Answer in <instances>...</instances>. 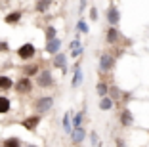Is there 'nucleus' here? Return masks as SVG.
Segmentation results:
<instances>
[{
	"label": "nucleus",
	"instance_id": "8",
	"mask_svg": "<svg viewBox=\"0 0 149 147\" xmlns=\"http://www.w3.org/2000/svg\"><path fill=\"white\" fill-rule=\"evenodd\" d=\"M107 21H109V27H117L120 23V12H118V8L111 6L107 10Z\"/></svg>",
	"mask_w": 149,
	"mask_h": 147
},
{
	"label": "nucleus",
	"instance_id": "12",
	"mask_svg": "<svg viewBox=\"0 0 149 147\" xmlns=\"http://www.w3.org/2000/svg\"><path fill=\"white\" fill-rule=\"evenodd\" d=\"M52 63H54V67H57V69H61L63 73H67V57L63 56V54H56Z\"/></svg>",
	"mask_w": 149,
	"mask_h": 147
},
{
	"label": "nucleus",
	"instance_id": "15",
	"mask_svg": "<svg viewBox=\"0 0 149 147\" xmlns=\"http://www.w3.org/2000/svg\"><path fill=\"white\" fill-rule=\"evenodd\" d=\"M80 82H82V69H80V63H77L74 65V73H73V82H71V86L79 88Z\"/></svg>",
	"mask_w": 149,
	"mask_h": 147
},
{
	"label": "nucleus",
	"instance_id": "7",
	"mask_svg": "<svg viewBox=\"0 0 149 147\" xmlns=\"http://www.w3.org/2000/svg\"><path fill=\"white\" fill-rule=\"evenodd\" d=\"M59 50H61V40H59V38L46 40V46H44V52H46V54L56 56V54H59Z\"/></svg>",
	"mask_w": 149,
	"mask_h": 147
},
{
	"label": "nucleus",
	"instance_id": "13",
	"mask_svg": "<svg viewBox=\"0 0 149 147\" xmlns=\"http://www.w3.org/2000/svg\"><path fill=\"white\" fill-rule=\"evenodd\" d=\"M38 73H40V67L36 63H29V65H25V67H23V77L33 78V77H36Z\"/></svg>",
	"mask_w": 149,
	"mask_h": 147
},
{
	"label": "nucleus",
	"instance_id": "32",
	"mask_svg": "<svg viewBox=\"0 0 149 147\" xmlns=\"http://www.w3.org/2000/svg\"><path fill=\"white\" fill-rule=\"evenodd\" d=\"M84 8H86V0H80V6H79V12L82 13L84 12Z\"/></svg>",
	"mask_w": 149,
	"mask_h": 147
},
{
	"label": "nucleus",
	"instance_id": "25",
	"mask_svg": "<svg viewBox=\"0 0 149 147\" xmlns=\"http://www.w3.org/2000/svg\"><path fill=\"white\" fill-rule=\"evenodd\" d=\"M109 98H113V100L117 101V100H120V98H123V92L118 90L117 86H111V90H109Z\"/></svg>",
	"mask_w": 149,
	"mask_h": 147
},
{
	"label": "nucleus",
	"instance_id": "2",
	"mask_svg": "<svg viewBox=\"0 0 149 147\" xmlns=\"http://www.w3.org/2000/svg\"><path fill=\"white\" fill-rule=\"evenodd\" d=\"M35 56H36V48H35L33 42H25L17 48V57L23 59V61H31Z\"/></svg>",
	"mask_w": 149,
	"mask_h": 147
},
{
	"label": "nucleus",
	"instance_id": "26",
	"mask_svg": "<svg viewBox=\"0 0 149 147\" xmlns=\"http://www.w3.org/2000/svg\"><path fill=\"white\" fill-rule=\"evenodd\" d=\"M54 38H57L56 36V27H48V29H46V40H54Z\"/></svg>",
	"mask_w": 149,
	"mask_h": 147
},
{
	"label": "nucleus",
	"instance_id": "5",
	"mask_svg": "<svg viewBox=\"0 0 149 147\" xmlns=\"http://www.w3.org/2000/svg\"><path fill=\"white\" fill-rule=\"evenodd\" d=\"M115 67V57L111 54H101L100 56V71L101 73H111Z\"/></svg>",
	"mask_w": 149,
	"mask_h": 147
},
{
	"label": "nucleus",
	"instance_id": "14",
	"mask_svg": "<svg viewBox=\"0 0 149 147\" xmlns=\"http://www.w3.org/2000/svg\"><path fill=\"white\" fill-rule=\"evenodd\" d=\"M100 111H111V109L115 107V100L113 98H109V95H105V98H100Z\"/></svg>",
	"mask_w": 149,
	"mask_h": 147
},
{
	"label": "nucleus",
	"instance_id": "28",
	"mask_svg": "<svg viewBox=\"0 0 149 147\" xmlns=\"http://www.w3.org/2000/svg\"><path fill=\"white\" fill-rule=\"evenodd\" d=\"M97 17H100V15H97V10L90 8V19H92V21H97Z\"/></svg>",
	"mask_w": 149,
	"mask_h": 147
},
{
	"label": "nucleus",
	"instance_id": "31",
	"mask_svg": "<svg viewBox=\"0 0 149 147\" xmlns=\"http://www.w3.org/2000/svg\"><path fill=\"white\" fill-rule=\"evenodd\" d=\"M8 50H10L8 42H0V52H8Z\"/></svg>",
	"mask_w": 149,
	"mask_h": 147
},
{
	"label": "nucleus",
	"instance_id": "4",
	"mask_svg": "<svg viewBox=\"0 0 149 147\" xmlns=\"http://www.w3.org/2000/svg\"><path fill=\"white\" fill-rule=\"evenodd\" d=\"M35 82H36V86H38V88H50V86L54 84L52 71H50V69H44V71H40V73L35 77Z\"/></svg>",
	"mask_w": 149,
	"mask_h": 147
},
{
	"label": "nucleus",
	"instance_id": "33",
	"mask_svg": "<svg viewBox=\"0 0 149 147\" xmlns=\"http://www.w3.org/2000/svg\"><path fill=\"white\" fill-rule=\"evenodd\" d=\"M27 147H38V145H27Z\"/></svg>",
	"mask_w": 149,
	"mask_h": 147
},
{
	"label": "nucleus",
	"instance_id": "11",
	"mask_svg": "<svg viewBox=\"0 0 149 147\" xmlns=\"http://www.w3.org/2000/svg\"><path fill=\"white\" fill-rule=\"evenodd\" d=\"M19 21H21V12H19V10H13V12H10L4 17L6 25H17Z\"/></svg>",
	"mask_w": 149,
	"mask_h": 147
},
{
	"label": "nucleus",
	"instance_id": "1",
	"mask_svg": "<svg viewBox=\"0 0 149 147\" xmlns=\"http://www.w3.org/2000/svg\"><path fill=\"white\" fill-rule=\"evenodd\" d=\"M54 107V98L52 95H40L33 101V111L36 115H44V113H48L50 109Z\"/></svg>",
	"mask_w": 149,
	"mask_h": 147
},
{
	"label": "nucleus",
	"instance_id": "23",
	"mask_svg": "<svg viewBox=\"0 0 149 147\" xmlns=\"http://www.w3.org/2000/svg\"><path fill=\"white\" fill-rule=\"evenodd\" d=\"M82 121H84V113L82 111L74 113V117H73V128H82Z\"/></svg>",
	"mask_w": 149,
	"mask_h": 147
},
{
	"label": "nucleus",
	"instance_id": "34",
	"mask_svg": "<svg viewBox=\"0 0 149 147\" xmlns=\"http://www.w3.org/2000/svg\"><path fill=\"white\" fill-rule=\"evenodd\" d=\"M0 145H2V143H0Z\"/></svg>",
	"mask_w": 149,
	"mask_h": 147
},
{
	"label": "nucleus",
	"instance_id": "6",
	"mask_svg": "<svg viewBox=\"0 0 149 147\" xmlns=\"http://www.w3.org/2000/svg\"><path fill=\"white\" fill-rule=\"evenodd\" d=\"M40 124V115H31V117H27L25 121H21V126L27 128L29 132H35Z\"/></svg>",
	"mask_w": 149,
	"mask_h": 147
},
{
	"label": "nucleus",
	"instance_id": "17",
	"mask_svg": "<svg viewBox=\"0 0 149 147\" xmlns=\"http://www.w3.org/2000/svg\"><path fill=\"white\" fill-rule=\"evenodd\" d=\"M84 138H86V132H84V128H74L73 134H71V139H73V143H82Z\"/></svg>",
	"mask_w": 149,
	"mask_h": 147
},
{
	"label": "nucleus",
	"instance_id": "24",
	"mask_svg": "<svg viewBox=\"0 0 149 147\" xmlns=\"http://www.w3.org/2000/svg\"><path fill=\"white\" fill-rule=\"evenodd\" d=\"M88 25H86V21H84V19H79V21H77V33H82V35H86L88 33Z\"/></svg>",
	"mask_w": 149,
	"mask_h": 147
},
{
	"label": "nucleus",
	"instance_id": "21",
	"mask_svg": "<svg viewBox=\"0 0 149 147\" xmlns=\"http://www.w3.org/2000/svg\"><path fill=\"white\" fill-rule=\"evenodd\" d=\"M0 147H21V139L15 138V136H10V138H6L4 141H2Z\"/></svg>",
	"mask_w": 149,
	"mask_h": 147
},
{
	"label": "nucleus",
	"instance_id": "27",
	"mask_svg": "<svg viewBox=\"0 0 149 147\" xmlns=\"http://www.w3.org/2000/svg\"><path fill=\"white\" fill-rule=\"evenodd\" d=\"M82 52H84V48H82V46L77 48V50H71V57H79V56H82Z\"/></svg>",
	"mask_w": 149,
	"mask_h": 147
},
{
	"label": "nucleus",
	"instance_id": "10",
	"mask_svg": "<svg viewBox=\"0 0 149 147\" xmlns=\"http://www.w3.org/2000/svg\"><path fill=\"white\" fill-rule=\"evenodd\" d=\"M118 40H120V33H118L117 27H109L105 33V42L107 44H117Z\"/></svg>",
	"mask_w": 149,
	"mask_h": 147
},
{
	"label": "nucleus",
	"instance_id": "30",
	"mask_svg": "<svg viewBox=\"0 0 149 147\" xmlns=\"http://www.w3.org/2000/svg\"><path fill=\"white\" fill-rule=\"evenodd\" d=\"M69 48H71V50H77V48H80V40H79V38H74L73 42L69 44Z\"/></svg>",
	"mask_w": 149,
	"mask_h": 147
},
{
	"label": "nucleus",
	"instance_id": "9",
	"mask_svg": "<svg viewBox=\"0 0 149 147\" xmlns=\"http://www.w3.org/2000/svg\"><path fill=\"white\" fill-rule=\"evenodd\" d=\"M118 121H120V126L128 128V126L134 124V115H132L130 109H123V111H120V117H118Z\"/></svg>",
	"mask_w": 149,
	"mask_h": 147
},
{
	"label": "nucleus",
	"instance_id": "19",
	"mask_svg": "<svg viewBox=\"0 0 149 147\" xmlns=\"http://www.w3.org/2000/svg\"><path fill=\"white\" fill-rule=\"evenodd\" d=\"M10 109H12V101H10V98H6V95H0V115H6V113H10Z\"/></svg>",
	"mask_w": 149,
	"mask_h": 147
},
{
	"label": "nucleus",
	"instance_id": "16",
	"mask_svg": "<svg viewBox=\"0 0 149 147\" xmlns=\"http://www.w3.org/2000/svg\"><path fill=\"white\" fill-rule=\"evenodd\" d=\"M109 90L111 86L107 82H103V80H100V82L96 84V94L100 95V98H105V95H109Z\"/></svg>",
	"mask_w": 149,
	"mask_h": 147
},
{
	"label": "nucleus",
	"instance_id": "18",
	"mask_svg": "<svg viewBox=\"0 0 149 147\" xmlns=\"http://www.w3.org/2000/svg\"><path fill=\"white\" fill-rule=\"evenodd\" d=\"M13 86L15 84H13V80L8 75H0V90H12Z\"/></svg>",
	"mask_w": 149,
	"mask_h": 147
},
{
	"label": "nucleus",
	"instance_id": "3",
	"mask_svg": "<svg viewBox=\"0 0 149 147\" xmlns=\"http://www.w3.org/2000/svg\"><path fill=\"white\" fill-rule=\"evenodd\" d=\"M33 88H35V84H33V80L29 77H21V78H17V82H15V92H17L19 95H29L33 92Z\"/></svg>",
	"mask_w": 149,
	"mask_h": 147
},
{
	"label": "nucleus",
	"instance_id": "20",
	"mask_svg": "<svg viewBox=\"0 0 149 147\" xmlns=\"http://www.w3.org/2000/svg\"><path fill=\"white\" fill-rule=\"evenodd\" d=\"M61 124H63V128H65V132L67 134H73V118H71V113H65L63 115V121H61Z\"/></svg>",
	"mask_w": 149,
	"mask_h": 147
},
{
	"label": "nucleus",
	"instance_id": "22",
	"mask_svg": "<svg viewBox=\"0 0 149 147\" xmlns=\"http://www.w3.org/2000/svg\"><path fill=\"white\" fill-rule=\"evenodd\" d=\"M50 6H52V0H38V2H36V6H35V10L38 13H44L46 10L50 8Z\"/></svg>",
	"mask_w": 149,
	"mask_h": 147
},
{
	"label": "nucleus",
	"instance_id": "29",
	"mask_svg": "<svg viewBox=\"0 0 149 147\" xmlns=\"http://www.w3.org/2000/svg\"><path fill=\"white\" fill-rule=\"evenodd\" d=\"M90 141H92V145H94V147H96V143L100 141V139H97V134H96V132H90Z\"/></svg>",
	"mask_w": 149,
	"mask_h": 147
}]
</instances>
